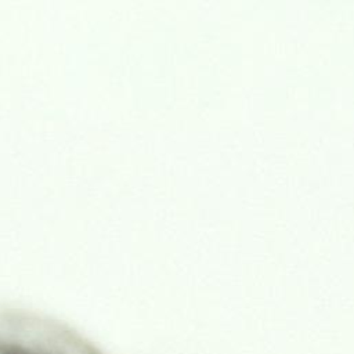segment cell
Wrapping results in <instances>:
<instances>
[{
  "mask_svg": "<svg viewBox=\"0 0 354 354\" xmlns=\"http://www.w3.org/2000/svg\"><path fill=\"white\" fill-rule=\"evenodd\" d=\"M25 332H0V354H88L82 344L58 335Z\"/></svg>",
  "mask_w": 354,
  "mask_h": 354,
  "instance_id": "obj_1",
  "label": "cell"
}]
</instances>
